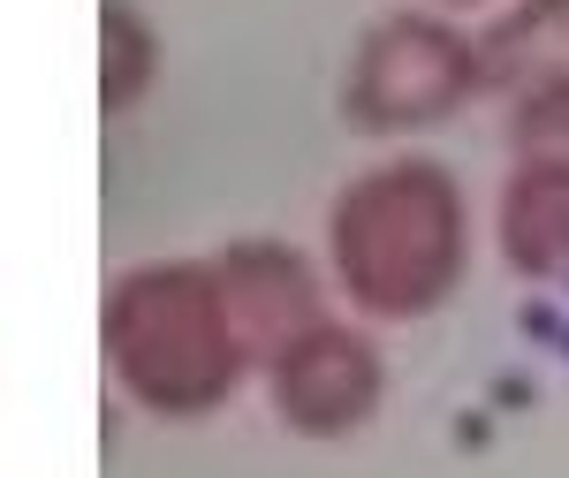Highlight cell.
<instances>
[{
    "label": "cell",
    "mask_w": 569,
    "mask_h": 478,
    "mask_svg": "<svg viewBox=\"0 0 569 478\" xmlns=\"http://www.w3.org/2000/svg\"><path fill=\"white\" fill-rule=\"evenodd\" d=\"M327 259L357 311L418 319L463 273V190L426 152L365 168L327 213Z\"/></svg>",
    "instance_id": "cell-1"
},
{
    "label": "cell",
    "mask_w": 569,
    "mask_h": 478,
    "mask_svg": "<svg viewBox=\"0 0 569 478\" xmlns=\"http://www.w3.org/2000/svg\"><path fill=\"white\" fill-rule=\"evenodd\" d=\"M107 357L122 388L160 418L220 410L251 365L228 327L213 266H137L107 297Z\"/></svg>",
    "instance_id": "cell-2"
},
{
    "label": "cell",
    "mask_w": 569,
    "mask_h": 478,
    "mask_svg": "<svg viewBox=\"0 0 569 478\" xmlns=\"http://www.w3.org/2000/svg\"><path fill=\"white\" fill-rule=\"evenodd\" d=\"M463 91H471V46L456 39L440 16L402 8V16L372 23L357 39L342 107H350L357 130L410 137V130H426V122H440V114H456Z\"/></svg>",
    "instance_id": "cell-3"
},
{
    "label": "cell",
    "mask_w": 569,
    "mask_h": 478,
    "mask_svg": "<svg viewBox=\"0 0 569 478\" xmlns=\"http://www.w3.org/2000/svg\"><path fill=\"white\" fill-rule=\"evenodd\" d=\"M266 380H273V410L297 434L335 440V434H357L380 410V349L365 342L357 327L319 319L281 357H266Z\"/></svg>",
    "instance_id": "cell-4"
},
{
    "label": "cell",
    "mask_w": 569,
    "mask_h": 478,
    "mask_svg": "<svg viewBox=\"0 0 569 478\" xmlns=\"http://www.w3.org/2000/svg\"><path fill=\"white\" fill-rule=\"evenodd\" d=\"M220 305H228V327L243 357H281L305 327H319V281H311V259L289 251V243H236L228 259L213 266Z\"/></svg>",
    "instance_id": "cell-5"
},
{
    "label": "cell",
    "mask_w": 569,
    "mask_h": 478,
    "mask_svg": "<svg viewBox=\"0 0 569 478\" xmlns=\"http://www.w3.org/2000/svg\"><path fill=\"white\" fill-rule=\"evenodd\" d=\"M144 84H152V31L137 8L107 0V107L144 99Z\"/></svg>",
    "instance_id": "cell-6"
}]
</instances>
